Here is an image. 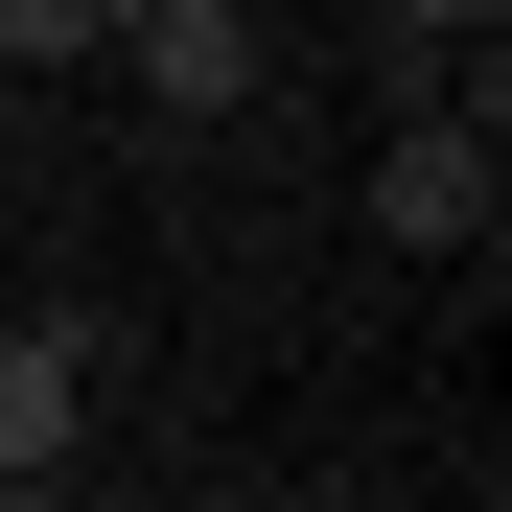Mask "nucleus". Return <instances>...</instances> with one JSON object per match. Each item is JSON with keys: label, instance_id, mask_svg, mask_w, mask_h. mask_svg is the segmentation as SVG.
Here are the masks:
<instances>
[{"label": "nucleus", "instance_id": "3", "mask_svg": "<svg viewBox=\"0 0 512 512\" xmlns=\"http://www.w3.org/2000/svg\"><path fill=\"white\" fill-rule=\"evenodd\" d=\"M94 443V326H0V489H47Z\"/></svg>", "mask_w": 512, "mask_h": 512}, {"label": "nucleus", "instance_id": "5", "mask_svg": "<svg viewBox=\"0 0 512 512\" xmlns=\"http://www.w3.org/2000/svg\"><path fill=\"white\" fill-rule=\"evenodd\" d=\"M94 24H117V0H94Z\"/></svg>", "mask_w": 512, "mask_h": 512}, {"label": "nucleus", "instance_id": "2", "mask_svg": "<svg viewBox=\"0 0 512 512\" xmlns=\"http://www.w3.org/2000/svg\"><path fill=\"white\" fill-rule=\"evenodd\" d=\"M117 94L140 117H256V94H280V0H117Z\"/></svg>", "mask_w": 512, "mask_h": 512}, {"label": "nucleus", "instance_id": "1", "mask_svg": "<svg viewBox=\"0 0 512 512\" xmlns=\"http://www.w3.org/2000/svg\"><path fill=\"white\" fill-rule=\"evenodd\" d=\"M373 233H396V256H489V233H512V117L419 94V117L373 140Z\"/></svg>", "mask_w": 512, "mask_h": 512}, {"label": "nucleus", "instance_id": "4", "mask_svg": "<svg viewBox=\"0 0 512 512\" xmlns=\"http://www.w3.org/2000/svg\"><path fill=\"white\" fill-rule=\"evenodd\" d=\"M466 24H512V0H396V47H466Z\"/></svg>", "mask_w": 512, "mask_h": 512}]
</instances>
